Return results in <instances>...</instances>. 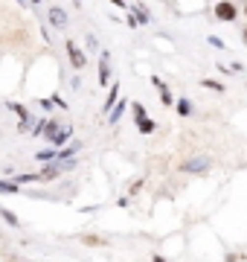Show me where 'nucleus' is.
Segmentation results:
<instances>
[{
    "label": "nucleus",
    "mask_w": 247,
    "mask_h": 262,
    "mask_svg": "<svg viewBox=\"0 0 247 262\" xmlns=\"http://www.w3.org/2000/svg\"><path fill=\"white\" fill-rule=\"evenodd\" d=\"M64 47H67V56H70V65L76 67V70H82V67L88 65V56H85V50L73 41V38H67L64 41Z\"/></svg>",
    "instance_id": "nucleus-1"
},
{
    "label": "nucleus",
    "mask_w": 247,
    "mask_h": 262,
    "mask_svg": "<svg viewBox=\"0 0 247 262\" xmlns=\"http://www.w3.org/2000/svg\"><path fill=\"white\" fill-rule=\"evenodd\" d=\"M216 18H218V21H236V18H239L236 3H230V0H221V3H216Z\"/></svg>",
    "instance_id": "nucleus-2"
},
{
    "label": "nucleus",
    "mask_w": 247,
    "mask_h": 262,
    "mask_svg": "<svg viewBox=\"0 0 247 262\" xmlns=\"http://www.w3.org/2000/svg\"><path fill=\"white\" fill-rule=\"evenodd\" d=\"M178 169L181 172H198L201 175V172H210V161L207 158H192V161H184Z\"/></svg>",
    "instance_id": "nucleus-3"
},
{
    "label": "nucleus",
    "mask_w": 247,
    "mask_h": 262,
    "mask_svg": "<svg viewBox=\"0 0 247 262\" xmlns=\"http://www.w3.org/2000/svg\"><path fill=\"white\" fill-rule=\"evenodd\" d=\"M108 79H111V65H108V53H105L102 62H99V85L108 88Z\"/></svg>",
    "instance_id": "nucleus-4"
},
{
    "label": "nucleus",
    "mask_w": 247,
    "mask_h": 262,
    "mask_svg": "<svg viewBox=\"0 0 247 262\" xmlns=\"http://www.w3.org/2000/svg\"><path fill=\"white\" fill-rule=\"evenodd\" d=\"M41 164H59V149H44V152H38L35 155Z\"/></svg>",
    "instance_id": "nucleus-5"
},
{
    "label": "nucleus",
    "mask_w": 247,
    "mask_h": 262,
    "mask_svg": "<svg viewBox=\"0 0 247 262\" xmlns=\"http://www.w3.org/2000/svg\"><path fill=\"white\" fill-rule=\"evenodd\" d=\"M18 117H21V131H27V126H30V111L24 108V105H9Z\"/></svg>",
    "instance_id": "nucleus-6"
},
{
    "label": "nucleus",
    "mask_w": 247,
    "mask_h": 262,
    "mask_svg": "<svg viewBox=\"0 0 247 262\" xmlns=\"http://www.w3.org/2000/svg\"><path fill=\"white\" fill-rule=\"evenodd\" d=\"M50 140H53V146H59V149H62V143L70 140V129H59L56 134H50Z\"/></svg>",
    "instance_id": "nucleus-7"
},
{
    "label": "nucleus",
    "mask_w": 247,
    "mask_h": 262,
    "mask_svg": "<svg viewBox=\"0 0 247 262\" xmlns=\"http://www.w3.org/2000/svg\"><path fill=\"white\" fill-rule=\"evenodd\" d=\"M201 88L216 91V94H224V91H227V85H221V82H216V79H201Z\"/></svg>",
    "instance_id": "nucleus-8"
},
{
    "label": "nucleus",
    "mask_w": 247,
    "mask_h": 262,
    "mask_svg": "<svg viewBox=\"0 0 247 262\" xmlns=\"http://www.w3.org/2000/svg\"><path fill=\"white\" fill-rule=\"evenodd\" d=\"M137 129H140V134H154V131H157V123L146 117V120H140V123H137Z\"/></svg>",
    "instance_id": "nucleus-9"
},
{
    "label": "nucleus",
    "mask_w": 247,
    "mask_h": 262,
    "mask_svg": "<svg viewBox=\"0 0 247 262\" xmlns=\"http://www.w3.org/2000/svg\"><path fill=\"white\" fill-rule=\"evenodd\" d=\"M50 21H53V27H64L67 24V15H64L62 9H50Z\"/></svg>",
    "instance_id": "nucleus-10"
},
{
    "label": "nucleus",
    "mask_w": 247,
    "mask_h": 262,
    "mask_svg": "<svg viewBox=\"0 0 247 262\" xmlns=\"http://www.w3.org/2000/svg\"><path fill=\"white\" fill-rule=\"evenodd\" d=\"M175 111H178L181 117H189V114H192V102H189V99H178V102H175Z\"/></svg>",
    "instance_id": "nucleus-11"
},
{
    "label": "nucleus",
    "mask_w": 247,
    "mask_h": 262,
    "mask_svg": "<svg viewBox=\"0 0 247 262\" xmlns=\"http://www.w3.org/2000/svg\"><path fill=\"white\" fill-rule=\"evenodd\" d=\"M117 97H120V88L114 85L111 94H108V99H105V114H108V108H117Z\"/></svg>",
    "instance_id": "nucleus-12"
},
{
    "label": "nucleus",
    "mask_w": 247,
    "mask_h": 262,
    "mask_svg": "<svg viewBox=\"0 0 247 262\" xmlns=\"http://www.w3.org/2000/svg\"><path fill=\"white\" fill-rule=\"evenodd\" d=\"M131 111H134V120H137V123H140V120H146V105H143V102H134V105H131Z\"/></svg>",
    "instance_id": "nucleus-13"
},
{
    "label": "nucleus",
    "mask_w": 247,
    "mask_h": 262,
    "mask_svg": "<svg viewBox=\"0 0 247 262\" xmlns=\"http://www.w3.org/2000/svg\"><path fill=\"white\" fill-rule=\"evenodd\" d=\"M125 108H128V102H117V108L111 111V117H108V120H111V123H117V120L123 117V111H125Z\"/></svg>",
    "instance_id": "nucleus-14"
},
{
    "label": "nucleus",
    "mask_w": 247,
    "mask_h": 262,
    "mask_svg": "<svg viewBox=\"0 0 247 262\" xmlns=\"http://www.w3.org/2000/svg\"><path fill=\"white\" fill-rule=\"evenodd\" d=\"M0 216H3V219H6V222L12 225V228H18V225H21V222H18V216H15L12 210H0Z\"/></svg>",
    "instance_id": "nucleus-15"
},
{
    "label": "nucleus",
    "mask_w": 247,
    "mask_h": 262,
    "mask_svg": "<svg viewBox=\"0 0 247 262\" xmlns=\"http://www.w3.org/2000/svg\"><path fill=\"white\" fill-rule=\"evenodd\" d=\"M0 193H18V184H12V181H0Z\"/></svg>",
    "instance_id": "nucleus-16"
},
{
    "label": "nucleus",
    "mask_w": 247,
    "mask_h": 262,
    "mask_svg": "<svg viewBox=\"0 0 247 262\" xmlns=\"http://www.w3.org/2000/svg\"><path fill=\"white\" fill-rule=\"evenodd\" d=\"M82 242H85V245H105L102 236H82Z\"/></svg>",
    "instance_id": "nucleus-17"
},
{
    "label": "nucleus",
    "mask_w": 247,
    "mask_h": 262,
    "mask_svg": "<svg viewBox=\"0 0 247 262\" xmlns=\"http://www.w3.org/2000/svg\"><path fill=\"white\" fill-rule=\"evenodd\" d=\"M152 85H154V88H157V91H160V94H166V91H169V85H166L163 79H157V76H154V79H152Z\"/></svg>",
    "instance_id": "nucleus-18"
},
{
    "label": "nucleus",
    "mask_w": 247,
    "mask_h": 262,
    "mask_svg": "<svg viewBox=\"0 0 247 262\" xmlns=\"http://www.w3.org/2000/svg\"><path fill=\"white\" fill-rule=\"evenodd\" d=\"M152 262H166V260H163V257H152Z\"/></svg>",
    "instance_id": "nucleus-19"
},
{
    "label": "nucleus",
    "mask_w": 247,
    "mask_h": 262,
    "mask_svg": "<svg viewBox=\"0 0 247 262\" xmlns=\"http://www.w3.org/2000/svg\"><path fill=\"white\" fill-rule=\"evenodd\" d=\"M242 41H245V44H247V27H245V33H242Z\"/></svg>",
    "instance_id": "nucleus-20"
},
{
    "label": "nucleus",
    "mask_w": 247,
    "mask_h": 262,
    "mask_svg": "<svg viewBox=\"0 0 247 262\" xmlns=\"http://www.w3.org/2000/svg\"><path fill=\"white\" fill-rule=\"evenodd\" d=\"M245 15H247V3H245Z\"/></svg>",
    "instance_id": "nucleus-21"
}]
</instances>
